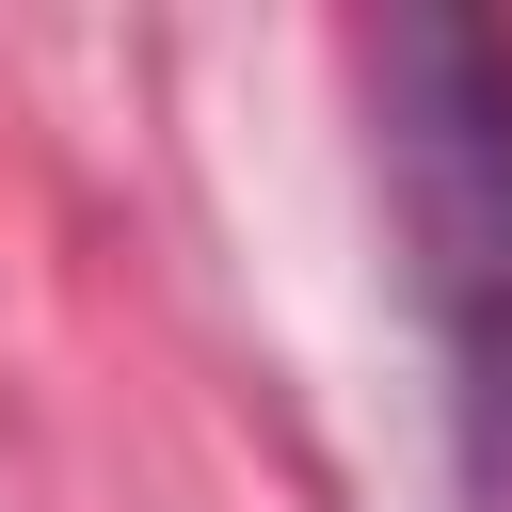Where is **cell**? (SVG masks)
Instances as JSON below:
<instances>
[{
	"label": "cell",
	"instance_id": "obj_1",
	"mask_svg": "<svg viewBox=\"0 0 512 512\" xmlns=\"http://www.w3.org/2000/svg\"><path fill=\"white\" fill-rule=\"evenodd\" d=\"M368 80H384V176H400L416 304L448 336L464 464H480V496H512V32L400 16L368 48Z\"/></svg>",
	"mask_w": 512,
	"mask_h": 512
}]
</instances>
